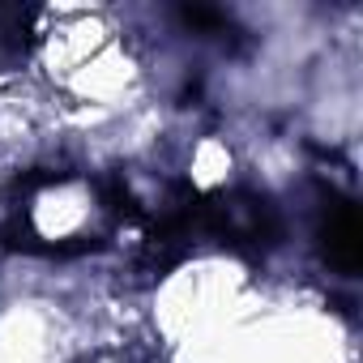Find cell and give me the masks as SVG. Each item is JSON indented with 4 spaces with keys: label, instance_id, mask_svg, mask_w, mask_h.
Masks as SVG:
<instances>
[{
    "label": "cell",
    "instance_id": "obj_1",
    "mask_svg": "<svg viewBox=\"0 0 363 363\" xmlns=\"http://www.w3.org/2000/svg\"><path fill=\"white\" fill-rule=\"evenodd\" d=\"M197 227L244 248H265L282 235L278 210L257 193H223L214 201H197Z\"/></svg>",
    "mask_w": 363,
    "mask_h": 363
},
{
    "label": "cell",
    "instance_id": "obj_2",
    "mask_svg": "<svg viewBox=\"0 0 363 363\" xmlns=\"http://www.w3.org/2000/svg\"><path fill=\"white\" fill-rule=\"evenodd\" d=\"M320 252L337 274H359L363 265V227H359V210L350 201H329L325 218H320Z\"/></svg>",
    "mask_w": 363,
    "mask_h": 363
},
{
    "label": "cell",
    "instance_id": "obj_3",
    "mask_svg": "<svg viewBox=\"0 0 363 363\" xmlns=\"http://www.w3.org/2000/svg\"><path fill=\"white\" fill-rule=\"evenodd\" d=\"M179 18H184V26H193V30H223L227 26V18L218 9H206V5H184Z\"/></svg>",
    "mask_w": 363,
    "mask_h": 363
}]
</instances>
